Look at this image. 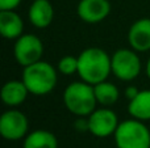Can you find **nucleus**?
<instances>
[{"label": "nucleus", "mask_w": 150, "mask_h": 148, "mask_svg": "<svg viewBox=\"0 0 150 148\" xmlns=\"http://www.w3.org/2000/svg\"><path fill=\"white\" fill-rule=\"evenodd\" d=\"M112 73L111 57L100 47H88L78 55V75L91 85L105 81Z\"/></svg>", "instance_id": "obj_1"}, {"label": "nucleus", "mask_w": 150, "mask_h": 148, "mask_svg": "<svg viewBox=\"0 0 150 148\" xmlns=\"http://www.w3.org/2000/svg\"><path fill=\"white\" fill-rule=\"evenodd\" d=\"M21 80L24 81V84L32 94L45 96L55 88L58 75L55 68L49 62L40 60L28 67H24Z\"/></svg>", "instance_id": "obj_2"}, {"label": "nucleus", "mask_w": 150, "mask_h": 148, "mask_svg": "<svg viewBox=\"0 0 150 148\" xmlns=\"http://www.w3.org/2000/svg\"><path fill=\"white\" fill-rule=\"evenodd\" d=\"M63 104L71 114L88 117L98 105L93 85L82 80L69 84L63 92Z\"/></svg>", "instance_id": "obj_3"}, {"label": "nucleus", "mask_w": 150, "mask_h": 148, "mask_svg": "<svg viewBox=\"0 0 150 148\" xmlns=\"http://www.w3.org/2000/svg\"><path fill=\"white\" fill-rule=\"evenodd\" d=\"M113 138L117 148H150V130L136 118L120 122Z\"/></svg>", "instance_id": "obj_4"}, {"label": "nucleus", "mask_w": 150, "mask_h": 148, "mask_svg": "<svg viewBox=\"0 0 150 148\" xmlns=\"http://www.w3.org/2000/svg\"><path fill=\"white\" fill-rule=\"evenodd\" d=\"M112 73L121 81H132L141 72V59L137 51L129 49H119L111 57Z\"/></svg>", "instance_id": "obj_5"}, {"label": "nucleus", "mask_w": 150, "mask_h": 148, "mask_svg": "<svg viewBox=\"0 0 150 148\" xmlns=\"http://www.w3.org/2000/svg\"><path fill=\"white\" fill-rule=\"evenodd\" d=\"M13 55L16 62L21 67H28L33 63L42 60L44 43L34 34H23L15 42Z\"/></svg>", "instance_id": "obj_6"}, {"label": "nucleus", "mask_w": 150, "mask_h": 148, "mask_svg": "<svg viewBox=\"0 0 150 148\" xmlns=\"http://www.w3.org/2000/svg\"><path fill=\"white\" fill-rule=\"evenodd\" d=\"M29 121L23 112L9 109L0 117V134L5 140H21L28 135Z\"/></svg>", "instance_id": "obj_7"}, {"label": "nucleus", "mask_w": 150, "mask_h": 148, "mask_svg": "<svg viewBox=\"0 0 150 148\" xmlns=\"http://www.w3.org/2000/svg\"><path fill=\"white\" fill-rule=\"evenodd\" d=\"M90 133L96 138H108L119 127V118L112 109L107 106L95 109L88 115Z\"/></svg>", "instance_id": "obj_8"}, {"label": "nucleus", "mask_w": 150, "mask_h": 148, "mask_svg": "<svg viewBox=\"0 0 150 148\" xmlns=\"http://www.w3.org/2000/svg\"><path fill=\"white\" fill-rule=\"evenodd\" d=\"M79 18L87 24H99L111 13L109 0H80L76 7Z\"/></svg>", "instance_id": "obj_9"}, {"label": "nucleus", "mask_w": 150, "mask_h": 148, "mask_svg": "<svg viewBox=\"0 0 150 148\" xmlns=\"http://www.w3.org/2000/svg\"><path fill=\"white\" fill-rule=\"evenodd\" d=\"M128 42L137 52L150 50V18H138L130 25L128 31Z\"/></svg>", "instance_id": "obj_10"}, {"label": "nucleus", "mask_w": 150, "mask_h": 148, "mask_svg": "<svg viewBox=\"0 0 150 148\" xmlns=\"http://www.w3.org/2000/svg\"><path fill=\"white\" fill-rule=\"evenodd\" d=\"M28 18L37 29H45L54 20V8L49 0H33L28 10Z\"/></svg>", "instance_id": "obj_11"}, {"label": "nucleus", "mask_w": 150, "mask_h": 148, "mask_svg": "<svg viewBox=\"0 0 150 148\" xmlns=\"http://www.w3.org/2000/svg\"><path fill=\"white\" fill-rule=\"evenodd\" d=\"M24 21L15 10H0V33L5 39H17L23 36Z\"/></svg>", "instance_id": "obj_12"}, {"label": "nucleus", "mask_w": 150, "mask_h": 148, "mask_svg": "<svg viewBox=\"0 0 150 148\" xmlns=\"http://www.w3.org/2000/svg\"><path fill=\"white\" fill-rule=\"evenodd\" d=\"M29 93L30 92L28 91L23 80H9L3 85L0 97L1 101L8 106H18L25 101Z\"/></svg>", "instance_id": "obj_13"}, {"label": "nucleus", "mask_w": 150, "mask_h": 148, "mask_svg": "<svg viewBox=\"0 0 150 148\" xmlns=\"http://www.w3.org/2000/svg\"><path fill=\"white\" fill-rule=\"evenodd\" d=\"M128 113L138 121H150V89L140 91L138 94L129 101Z\"/></svg>", "instance_id": "obj_14"}, {"label": "nucleus", "mask_w": 150, "mask_h": 148, "mask_svg": "<svg viewBox=\"0 0 150 148\" xmlns=\"http://www.w3.org/2000/svg\"><path fill=\"white\" fill-rule=\"evenodd\" d=\"M23 148H58V140L50 131L34 130L24 138Z\"/></svg>", "instance_id": "obj_15"}, {"label": "nucleus", "mask_w": 150, "mask_h": 148, "mask_svg": "<svg viewBox=\"0 0 150 148\" xmlns=\"http://www.w3.org/2000/svg\"><path fill=\"white\" fill-rule=\"evenodd\" d=\"M93 91H95L96 101H98V104H100L101 106L109 108L119 101L120 92L113 83H109V81H107V80L101 81V83L93 85Z\"/></svg>", "instance_id": "obj_16"}, {"label": "nucleus", "mask_w": 150, "mask_h": 148, "mask_svg": "<svg viewBox=\"0 0 150 148\" xmlns=\"http://www.w3.org/2000/svg\"><path fill=\"white\" fill-rule=\"evenodd\" d=\"M58 71L62 75L71 76L74 73H78V57H73V55H65L59 59L57 64Z\"/></svg>", "instance_id": "obj_17"}, {"label": "nucleus", "mask_w": 150, "mask_h": 148, "mask_svg": "<svg viewBox=\"0 0 150 148\" xmlns=\"http://www.w3.org/2000/svg\"><path fill=\"white\" fill-rule=\"evenodd\" d=\"M74 128L79 133H90V123H88V117H78L74 122Z\"/></svg>", "instance_id": "obj_18"}, {"label": "nucleus", "mask_w": 150, "mask_h": 148, "mask_svg": "<svg viewBox=\"0 0 150 148\" xmlns=\"http://www.w3.org/2000/svg\"><path fill=\"white\" fill-rule=\"evenodd\" d=\"M21 0H0V10H15Z\"/></svg>", "instance_id": "obj_19"}, {"label": "nucleus", "mask_w": 150, "mask_h": 148, "mask_svg": "<svg viewBox=\"0 0 150 148\" xmlns=\"http://www.w3.org/2000/svg\"><path fill=\"white\" fill-rule=\"evenodd\" d=\"M138 92H140V89H137V87H134V85H129V87H127V88H125L124 94H125V97H127V98L130 101L132 98H134V97L137 96Z\"/></svg>", "instance_id": "obj_20"}, {"label": "nucleus", "mask_w": 150, "mask_h": 148, "mask_svg": "<svg viewBox=\"0 0 150 148\" xmlns=\"http://www.w3.org/2000/svg\"><path fill=\"white\" fill-rule=\"evenodd\" d=\"M146 75H148V77L150 79V58L148 60V64H146Z\"/></svg>", "instance_id": "obj_21"}]
</instances>
